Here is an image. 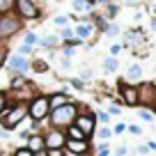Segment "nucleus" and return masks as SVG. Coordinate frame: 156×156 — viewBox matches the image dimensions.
Instances as JSON below:
<instances>
[{"mask_svg":"<svg viewBox=\"0 0 156 156\" xmlns=\"http://www.w3.org/2000/svg\"><path fill=\"white\" fill-rule=\"evenodd\" d=\"M154 108H156V106H154Z\"/></svg>","mask_w":156,"mask_h":156,"instance_id":"nucleus-48","label":"nucleus"},{"mask_svg":"<svg viewBox=\"0 0 156 156\" xmlns=\"http://www.w3.org/2000/svg\"><path fill=\"white\" fill-rule=\"evenodd\" d=\"M14 156H32V151L23 145V147H16V149H14Z\"/></svg>","mask_w":156,"mask_h":156,"instance_id":"nucleus-29","label":"nucleus"},{"mask_svg":"<svg viewBox=\"0 0 156 156\" xmlns=\"http://www.w3.org/2000/svg\"><path fill=\"white\" fill-rule=\"evenodd\" d=\"M97 156H110V147H108V145H99Z\"/></svg>","mask_w":156,"mask_h":156,"instance_id":"nucleus-32","label":"nucleus"},{"mask_svg":"<svg viewBox=\"0 0 156 156\" xmlns=\"http://www.w3.org/2000/svg\"><path fill=\"white\" fill-rule=\"evenodd\" d=\"M19 30H23V21H21L14 12H9V14H0V44L7 41V39H12Z\"/></svg>","mask_w":156,"mask_h":156,"instance_id":"nucleus-2","label":"nucleus"},{"mask_svg":"<svg viewBox=\"0 0 156 156\" xmlns=\"http://www.w3.org/2000/svg\"><path fill=\"white\" fill-rule=\"evenodd\" d=\"M0 156H2V149H0Z\"/></svg>","mask_w":156,"mask_h":156,"instance_id":"nucleus-47","label":"nucleus"},{"mask_svg":"<svg viewBox=\"0 0 156 156\" xmlns=\"http://www.w3.org/2000/svg\"><path fill=\"white\" fill-rule=\"evenodd\" d=\"M7 103H9V97H7L5 92H0V115H2V110L7 108Z\"/></svg>","mask_w":156,"mask_h":156,"instance_id":"nucleus-30","label":"nucleus"},{"mask_svg":"<svg viewBox=\"0 0 156 156\" xmlns=\"http://www.w3.org/2000/svg\"><path fill=\"white\" fill-rule=\"evenodd\" d=\"M62 55H64L67 60H71V55H73V46H67V44H64V48H62Z\"/></svg>","mask_w":156,"mask_h":156,"instance_id":"nucleus-37","label":"nucleus"},{"mask_svg":"<svg viewBox=\"0 0 156 156\" xmlns=\"http://www.w3.org/2000/svg\"><path fill=\"white\" fill-rule=\"evenodd\" d=\"M92 78V69H83L80 71V80H90Z\"/></svg>","mask_w":156,"mask_h":156,"instance_id":"nucleus-39","label":"nucleus"},{"mask_svg":"<svg viewBox=\"0 0 156 156\" xmlns=\"http://www.w3.org/2000/svg\"><path fill=\"white\" fill-rule=\"evenodd\" d=\"M58 41H60V39L55 37V34H48V37H44V39H39L37 44L46 46V48H53V46H58Z\"/></svg>","mask_w":156,"mask_h":156,"instance_id":"nucleus-18","label":"nucleus"},{"mask_svg":"<svg viewBox=\"0 0 156 156\" xmlns=\"http://www.w3.org/2000/svg\"><path fill=\"white\" fill-rule=\"evenodd\" d=\"M69 85H73V90H78V92H83V90H85V80H80V78H71Z\"/></svg>","mask_w":156,"mask_h":156,"instance_id":"nucleus-25","label":"nucleus"},{"mask_svg":"<svg viewBox=\"0 0 156 156\" xmlns=\"http://www.w3.org/2000/svg\"><path fill=\"white\" fill-rule=\"evenodd\" d=\"M16 53H19V55H23V58H28V55H32V46H25V44H21L19 48H16Z\"/></svg>","mask_w":156,"mask_h":156,"instance_id":"nucleus-27","label":"nucleus"},{"mask_svg":"<svg viewBox=\"0 0 156 156\" xmlns=\"http://www.w3.org/2000/svg\"><path fill=\"white\" fill-rule=\"evenodd\" d=\"M94 119H97V124H103V126H108V124H110V115H108L106 110H99L97 115H94Z\"/></svg>","mask_w":156,"mask_h":156,"instance_id":"nucleus-20","label":"nucleus"},{"mask_svg":"<svg viewBox=\"0 0 156 156\" xmlns=\"http://www.w3.org/2000/svg\"><path fill=\"white\" fill-rule=\"evenodd\" d=\"M30 67H32V71H37V73H46L48 71V62H44V60H34Z\"/></svg>","mask_w":156,"mask_h":156,"instance_id":"nucleus-19","label":"nucleus"},{"mask_svg":"<svg viewBox=\"0 0 156 156\" xmlns=\"http://www.w3.org/2000/svg\"><path fill=\"white\" fill-rule=\"evenodd\" d=\"M115 154H117V156H124V154H126V147H119V149H115Z\"/></svg>","mask_w":156,"mask_h":156,"instance_id":"nucleus-43","label":"nucleus"},{"mask_svg":"<svg viewBox=\"0 0 156 156\" xmlns=\"http://www.w3.org/2000/svg\"><path fill=\"white\" fill-rule=\"evenodd\" d=\"M41 136H44V147L46 149H64V145H67V133H64L62 129L48 126Z\"/></svg>","mask_w":156,"mask_h":156,"instance_id":"nucleus-5","label":"nucleus"},{"mask_svg":"<svg viewBox=\"0 0 156 156\" xmlns=\"http://www.w3.org/2000/svg\"><path fill=\"white\" fill-rule=\"evenodd\" d=\"M119 32H122V30H119V25H115V23H110V25L106 28V34H108V37H117Z\"/></svg>","mask_w":156,"mask_h":156,"instance_id":"nucleus-26","label":"nucleus"},{"mask_svg":"<svg viewBox=\"0 0 156 156\" xmlns=\"http://www.w3.org/2000/svg\"><path fill=\"white\" fill-rule=\"evenodd\" d=\"M37 41H39V37H37L34 32H25V34H23V44H25V46H34Z\"/></svg>","mask_w":156,"mask_h":156,"instance_id":"nucleus-23","label":"nucleus"},{"mask_svg":"<svg viewBox=\"0 0 156 156\" xmlns=\"http://www.w3.org/2000/svg\"><path fill=\"white\" fill-rule=\"evenodd\" d=\"M51 112V106H48V97H44V94H37L34 99H30L28 101V117L32 119V122H44L46 117H48Z\"/></svg>","mask_w":156,"mask_h":156,"instance_id":"nucleus-3","label":"nucleus"},{"mask_svg":"<svg viewBox=\"0 0 156 156\" xmlns=\"http://www.w3.org/2000/svg\"><path fill=\"white\" fill-rule=\"evenodd\" d=\"M71 7L76 12H90L92 9V2L90 0H71Z\"/></svg>","mask_w":156,"mask_h":156,"instance_id":"nucleus-17","label":"nucleus"},{"mask_svg":"<svg viewBox=\"0 0 156 156\" xmlns=\"http://www.w3.org/2000/svg\"><path fill=\"white\" fill-rule=\"evenodd\" d=\"M94 34V23L92 21H80V23L73 28V37L78 39V41H87V39H92Z\"/></svg>","mask_w":156,"mask_h":156,"instance_id":"nucleus-10","label":"nucleus"},{"mask_svg":"<svg viewBox=\"0 0 156 156\" xmlns=\"http://www.w3.org/2000/svg\"><path fill=\"white\" fill-rule=\"evenodd\" d=\"M0 138H2V140H7V138H9V131H5V129L0 126Z\"/></svg>","mask_w":156,"mask_h":156,"instance_id":"nucleus-42","label":"nucleus"},{"mask_svg":"<svg viewBox=\"0 0 156 156\" xmlns=\"http://www.w3.org/2000/svg\"><path fill=\"white\" fill-rule=\"evenodd\" d=\"M32 156H46V149L44 151H37V154H32Z\"/></svg>","mask_w":156,"mask_h":156,"instance_id":"nucleus-45","label":"nucleus"},{"mask_svg":"<svg viewBox=\"0 0 156 156\" xmlns=\"http://www.w3.org/2000/svg\"><path fill=\"white\" fill-rule=\"evenodd\" d=\"M115 14H117V7L108 2V7H106V16H108V19H115Z\"/></svg>","mask_w":156,"mask_h":156,"instance_id":"nucleus-34","label":"nucleus"},{"mask_svg":"<svg viewBox=\"0 0 156 156\" xmlns=\"http://www.w3.org/2000/svg\"><path fill=\"white\" fill-rule=\"evenodd\" d=\"M117 67H119L117 58H110V55H108V58L103 60V71H106V73H115V71H117Z\"/></svg>","mask_w":156,"mask_h":156,"instance_id":"nucleus-16","label":"nucleus"},{"mask_svg":"<svg viewBox=\"0 0 156 156\" xmlns=\"http://www.w3.org/2000/svg\"><path fill=\"white\" fill-rule=\"evenodd\" d=\"M142 78V67L138 62H133V64H129V69H126V80L129 83H138Z\"/></svg>","mask_w":156,"mask_h":156,"instance_id":"nucleus-13","label":"nucleus"},{"mask_svg":"<svg viewBox=\"0 0 156 156\" xmlns=\"http://www.w3.org/2000/svg\"><path fill=\"white\" fill-rule=\"evenodd\" d=\"M78 112H80L78 103L67 101L64 106H60V108H55V110H51V112H48V122H51V126L62 129V131H64L67 126H71V124L76 122Z\"/></svg>","mask_w":156,"mask_h":156,"instance_id":"nucleus-1","label":"nucleus"},{"mask_svg":"<svg viewBox=\"0 0 156 156\" xmlns=\"http://www.w3.org/2000/svg\"><path fill=\"white\" fill-rule=\"evenodd\" d=\"M73 124L80 129V133H83L87 140L94 138V133H97V119H94V115H90V112H78V117H76Z\"/></svg>","mask_w":156,"mask_h":156,"instance_id":"nucleus-6","label":"nucleus"},{"mask_svg":"<svg viewBox=\"0 0 156 156\" xmlns=\"http://www.w3.org/2000/svg\"><path fill=\"white\" fill-rule=\"evenodd\" d=\"M138 101L147 108L156 106V85L154 83H140V87H138Z\"/></svg>","mask_w":156,"mask_h":156,"instance_id":"nucleus-8","label":"nucleus"},{"mask_svg":"<svg viewBox=\"0 0 156 156\" xmlns=\"http://www.w3.org/2000/svg\"><path fill=\"white\" fill-rule=\"evenodd\" d=\"M46 156H64V149H46Z\"/></svg>","mask_w":156,"mask_h":156,"instance_id":"nucleus-38","label":"nucleus"},{"mask_svg":"<svg viewBox=\"0 0 156 156\" xmlns=\"http://www.w3.org/2000/svg\"><path fill=\"white\" fill-rule=\"evenodd\" d=\"M119 53H122V44H112L110 46V58H117Z\"/></svg>","mask_w":156,"mask_h":156,"instance_id":"nucleus-33","label":"nucleus"},{"mask_svg":"<svg viewBox=\"0 0 156 156\" xmlns=\"http://www.w3.org/2000/svg\"><path fill=\"white\" fill-rule=\"evenodd\" d=\"M60 39H64V41H69V39H73V28H69V25H64L62 30H60V34H58Z\"/></svg>","mask_w":156,"mask_h":156,"instance_id":"nucleus-24","label":"nucleus"},{"mask_svg":"<svg viewBox=\"0 0 156 156\" xmlns=\"http://www.w3.org/2000/svg\"><path fill=\"white\" fill-rule=\"evenodd\" d=\"M7 55H9V53H7V48H5L2 44H0V69L5 67V60H7Z\"/></svg>","mask_w":156,"mask_h":156,"instance_id":"nucleus-31","label":"nucleus"},{"mask_svg":"<svg viewBox=\"0 0 156 156\" xmlns=\"http://www.w3.org/2000/svg\"><path fill=\"white\" fill-rule=\"evenodd\" d=\"M97 136H99V140L108 142V140L112 138V129H108V126H101V129H99V133H97Z\"/></svg>","mask_w":156,"mask_h":156,"instance_id":"nucleus-22","label":"nucleus"},{"mask_svg":"<svg viewBox=\"0 0 156 156\" xmlns=\"http://www.w3.org/2000/svg\"><path fill=\"white\" fill-rule=\"evenodd\" d=\"M64 149L71 151V154H76V156H83V154L90 151V140H67Z\"/></svg>","mask_w":156,"mask_h":156,"instance_id":"nucleus-11","label":"nucleus"},{"mask_svg":"<svg viewBox=\"0 0 156 156\" xmlns=\"http://www.w3.org/2000/svg\"><path fill=\"white\" fill-rule=\"evenodd\" d=\"M129 131H131L133 136H140V133H142V129L138 126V124H131V126H129Z\"/></svg>","mask_w":156,"mask_h":156,"instance_id":"nucleus-40","label":"nucleus"},{"mask_svg":"<svg viewBox=\"0 0 156 156\" xmlns=\"http://www.w3.org/2000/svg\"><path fill=\"white\" fill-rule=\"evenodd\" d=\"M124 131H126V124H115V129H112V136H122Z\"/></svg>","mask_w":156,"mask_h":156,"instance_id":"nucleus-35","label":"nucleus"},{"mask_svg":"<svg viewBox=\"0 0 156 156\" xmlns=\"http://www.w3.org/2000/svg\"><path fill=\"white\" fill-rule=\"evenodd\" d=\"M53 23H55V25H60V28H64V25L69 23V16L60 14V16H55V19H53Z\"/></svg>","mask_w":156,"mask_h":156,"instance_id":"nucleus-28","label":"nucleus"},{"mask_svg":"<svg viewBox=\"0 0 156 156\" xmlns=\"http://www.w3.org/2000/svg\"><path fill=\"white\" fill-rule=\"evenodd\" d=\"M64 133H67V140H87V138L80 133V129L76 126V124H71V126L64 129Z\"/></svg>","mask_w":156,"mask_h":156,"instance_id":"nucleus-15","label":"nucleus"},{"mask_svg":"<svg viewBox=\"0 0 156 156\" xmlns=\"http://www.w3.org/2000/svg\"><path fill=\"white\" fill-rule=\"evenodd\" d=\"M14 12V0H0V14H9Z\"/></svg>","mask_w":156,"mask_h":156,"instance_id":"nucleus-21","label":"nucleus"},{"mask_svg":"<svg viewBox=\"0 0 156 156\" xmlns=\"http://www.w3.org/2000/svg\"><path fill=\"white\" fill-rule=\"evenodd\" d=\"M28 67H30V60L23 58V55H19V53L7 55V60H5V69L9 73H23V76H25Z\"/></svg>","mask_w":156,"mask_h":156,"instance_id":"nucleus-7","label":"nucleus"},{"mask_svg":"<svg viewBox=\"0 0 156 156\" xmlns=\"http://www.w3.org/2000/svg\"><path fill=\"white\" fill-rule=\"evenodd\" d=\"M14 14L21 21H37L41 12L34 5V0H14Z\"/></svg>","mask_w":156,"mask_h":156,"instance_id":"nucleus-4","label":"nucleus"},{"mask_svg":"<svg viewBox=\"0 0 156 156\" xmlns=\"http://www.w3.org/2000/svg\"><path fill=\"white\" fill-rule=\"evenodd\" d=\"M151 30L156 32V19H151Z\"/></svg>","mask_w":156,"mask_h":156,"instance_id":"nucleus-44","label":"nucleus"},{"mask_svg":"<svg viewBox=\"0 0 156 156\" xmlns=\"http://www.w3.org/2000/svg\"><path fill=\"white\" fill-rule=\"evenodd\" d=\"M138 117H140V119H145V122H151V112H149V110H145V108L138 112Z\"/></svg>","mask_w":156,"mask_h":156,"instance_id":"nucleus-36","label":"nucleus"},{"mask_svg":"<svg viewBox=\"0 0 156 156\" xmlns=\"http://www.w3.org/2000/svg\"><path fill=\"white\" fill-rule=\"evenodd\" d=\"M119 112H122L119 106H110V108H108V115H119Z\"/></svg>","mask_w":156,"mask_h":156,"instance_id":"nucleus-41","label":"nucleus"},{"mask_svg":"<svg viewBox=\"0 0 156 156\" xmlns=\"http://www.w3.org/2000/svg\"><path fill=\"white\" fill-rule=\"evenodd\" d=\"M25 147H28L32 154H37V151H44V136L41 133H30V138L25 140Z\"/></svg>","mask_w":156,"mask_h":156,"instance_id":"nucleus-12","label":"nucleus"},{"mask_svg":"<svg viewBox=\"0 0 156 156\" xmlns=\"http://www.w3.org/2000/svg\"><path fill=\"white\" fill-rule=\"evenodd\" d=\"M117 92H119V97H122V103H126V106L136 108L138 103V85H129V83H119V87H117Z\"/></svg>","mask_w":156,"mask_h":156,"instance_id":"nucleus-9","label":"nucleus"},{"mask_svg":"<svg viewBox=\"0 0 156 156\" xmlns=\"http://www.w3.org/2000/svg\"><path fill=\"white\" fill-rule=\"evenodd\" d=\"M69 99H67V94L64 92H55V94H51L48 97V106H51V110H55V108H60V106H64Z\"/></svg>","mask_w":156,"mask_h":156,"instance_id":"nucleus-14","label":"nucleus"},{"mask_svg":"<svg viewBox=\"0 0 156 156\" xmlns=\"http://www.w3.org/2000/svg\"><path fill=\"white\" fill-rule=\"evenodd\" d=\"M154 14H156V5H154Z\"/></svg>","mask_w":156,"mask_h":156,"instance_id":"nucleus-46","label":"nucleus"}]
</instances>
